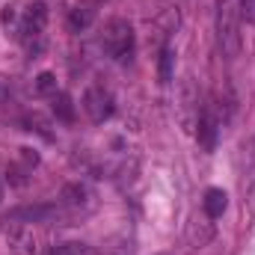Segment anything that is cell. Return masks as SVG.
Here are the masks:
<instances>
[{"label":"cell","instance_id":"1","mask_svg":"<svg viewBox=\"0 0 255 255\" xmlns=\"http://www.w3.org/2000/svg\"><path fill=\"white\" fill-rule=\"evenodd\" d=\"M238 3L235 0H217V39L223 54L232 60L241 51V27H238Z\"/></svg>","mask_w":255,"mask_h":255},{"label":"cell","instance_id":"2","mask_svg":"<svg viewBox=\"0 0 255 255\" xmlns=\"http://www.w3.org/2000/svg\"><path fill=\"white\" fill-rule=\"evenodd\" d=\"M101 48L107 51V57L125 63L133 54V27L125 18H110L101 30Z\"/></svg>","mask_w":255,"mask_h":255},{"label":"cell","instance_id":"3","mask_svg":"<svg viewBox=\"0 0 255 255\" xmlns=\"http://www.w3.org/2000/svg\"><path fill=\"white\" fill-rule=\"evenodd\" d=\"M45 24H48V9H45V3H42V0H33V3H27V6L21 9V21H18L15 39H21V42H27V45L36 42V39H42Z\"/></svg>","mask_w":255,"mask_h":255},{"label":"cell","instance_id":"4","mask_svg":"<svg viewBox=\"0 0 255 255\" xmlns=\"http://www.w3.org/2000/svg\"><path fill=\"white\" fill-rule=\"evenodd\" d=\"M83 110H86V116H89L95 125H104L107 119H113L116 101H113L110 89H104V86H89V89L83 92Z\"/></svg>","mask_w":255,"mask_h":255},{"label":"cell","instance_id":"5","mask_svg":"<svg viewBox=\"0 0 255 255\" xmlns=\"http://www.w3.org/2000/svg\"><path fill=\"white\" fill-rule=\"evenodd\" d=\"M57 205L63 211H68V214H86L95 205V193L83 181H71V184H65L63 190H60V202Z\"/></svg>","mask_w":255,"mask_h":255},{"label":"cell","instance_id":"6","mask_svg":"<svg viewBox=\"0 0 255 255\" xmlns=\"http://www.w3.org/2000/svg\"><path fill=\"white\" fill-rule=\"evenodd\" d=\"M6 247H9V253L12 255H39V241H36L33 229H27V226H15V229H9V235H6Z\"/></svg>","mask_w":255,"mask_h":255},{"label":"cell","instance_id":"7","mask_svg":"<svg viewBox=\"0 0 255 255\" xmlns=\"http://www.w3.org/2000/svg\"><path fill=\"white\" fill-rule=\"evenodd\" d=\"M196 128H199V130H196L199 142L211 151V148L217 145V133H220V116H217V110H214V107H202Z\"/></svg>","mask_w":255,"mask_h":255},{"label":"cell","instance_id":"8","mask_svg":"<svg viewBox=\"0 0 255 255\" xmlns=\"http://www.w3.org/2000/svg\"><path fill=\"white\" fill-rule=\"evenodd\" d=\"M199 113H202L199 92H196L193 80H187V83H184V89H181V122H184V128L196 125V122H199Z\"/></svg>","mask_w":255,"mask_h":255},{"label":"cell","instance_id":"9","mask_svg":"<svg viewBox=\"0 0 255 255\" xmlns=\"http://www.w3.org/2000/svg\"><path fill=\"white\" fill-rule=\"evenodd\" d=\"M202 208H205L208 220H220V217L226 214V208H229V196H226V190H220V187H211V190H205Z\"/></svg>","mask_w":255,"mask_h":255},{"label":"cell","instance_id":"10","mask_svg":"<svg viewBox=\"0 0 255 255\" xmlns=\"http://www.w3.org/2000/svg\"><path fill=\"white\" fill-rule=\"evenodd\" d=\"M157 77H160V83H163V86H166V83H172V77H175V48H172V45H163V51H160Z\"/></svg>","mask_w":255,"mask_h":255},{"label":"cell","instance_id":"11","mask_svg":"<svg viewBox=\"0 0 255 255\" xmlns=\"http://www.w3.org/2000/svg\"><path fill=\"white\" fill-rule=\"evenodd\" d=\"M92 18H95V9H92L89 3L74 6L71 15H68V27H71V30H86V27L92 24Z\"/></svg>","mask_w":255,"mask_h":255},{"label":"cell","instance_id":"12","mask_svg":"<svg viewBox=\"0 0 255 255\" xmlns=\"http://www.w3.org/2000/svg\"><path fill=\"white\" fill-rule=\"evenodd\" d=\"M48 255H95V250L83 241H65V244H54Z\"/></svg>","mask_w":255,"mask_h":255},{"label":"cell","instance_id":"13","mask_svg":"<svg viewBox=\"0 0 255 255\" xmlns=\"http://www.w3.org/2000/svg\"><path fill=\"white\" fill-rule=\"evenodd\" d=\"M18 21H21L18 3H6L3 12H0V24H3V30H6V36H15V33H18Z\"/></svg>","mask_w":255,"mask_h":255},{"label":"cell","instance_id":"14","mask_svg":"<svg viewBox=\"0 0 255 255\" xmlns=\"http://www.w3.org/2000/svg\"><path fill=\"white\" fill-rule=\"evenodd\" d=\"M54 116L60 122H74V104H71V98L65 92H57L54 95Z\"/></svg>","mask_w":255,"mask_h":255},{"label":"cell","instance_id":"15","mask_svg":"<svg viewBox=\"0 0 255 255\" xmlns=\"http://www.w3.org/2000/svg\"><path fill=\"white\" fill-rule=\"evenodd\" d=\"M36 92H42V95H57L60 89H57V77L51 74V71H42L39 77H36Z\"/></svg>","mask_w":255,"mask_h":255},{"label":"cell","instance_id":"16","mask_svg":"<svg viewBox=\"0 0 255 255\" xmlns=\"http://www.w3.org/2000/svg\"><path fill=\"white\" fill-rule=\"evenodd\" d=\"M238 15H241V21L255 27V0H238Z\"/></svg>","mask_w":255,"mask_h":255},{"label":"cell","instance_id":"17","mask_svg":"<svg viewBox=\"0 0 255 255\" xmlns=\"http://www.w3.org/2000/svg\"><path fill=\"white\" fill-rule=\"evenodd\" d=\"M21 157H24L27 166H36V163H39V154H33L30 148H21Z\"/></svg>","mask_w":255,"mask_h":255},{"label":"cell","instance_id":"18","mask_svg":"<svg viewBox=\"0 0 255 255\" xmlns=\"http://www.w3.org/2000/svg\"><path fill=\"white\" fill-rule=\"evenodd\" d=\"M160 255H169V253H160Z\"/></svg>","mask_w":255,"mask_h":255},{"label":"cell","instance_id":"19","mask_svg":"<svg viewBox=\"0 0 255 255\" xmlns=\"http://www.w3.org/2000/svg\"><path fill=\"white\" fill-rule=\"evenodd\" d=\"M0 193H3V190H0Z\"/></svg>","mask_w":255,"mask_h":255}]
</instances>
